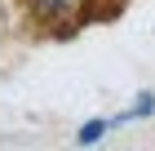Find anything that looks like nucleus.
<instances>
[{
	"label": "nucleus",
	"mask_w": 155,
	"mask_h": 151,
	"mask_svg": "<svg viewBox=\"0 0 155 151\" xmlns=\"http://www.w3.org/2000/svg\"><path fill=\"white\" fill-rule=\"evenodd\" d=\"M80 5L84 0H27V13L36 18V22L45 27H67V31H75L80 27Z\"/></svg>",
	"instance_id": "obj_1"
},
{
	"label": "nucleus",
	"mask_w": 155,
	"mask_h": 151,
	"mask_svg": "<svg viewBox=\"0 0 155 151\" xmlns=\"http://www.w3.org/2000/svg\"><path fill=\"white\" fill-rule=\"evenodd\" d=\"M111 129H115L111 120H89V125L80 129V142H84V147H93V142H102V138H107Z\"/></svg>",
	"instance_id": "obj_2"
}]
</instances>
